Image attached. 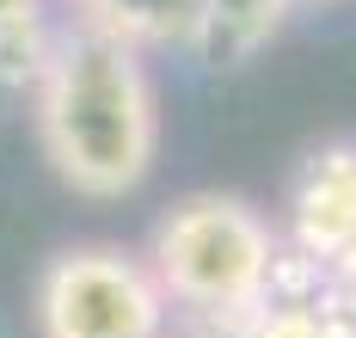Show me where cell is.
Returning <instances> with one entry per match:
<instances>
[{"label":"cell","mask_w":356,"mask_h":338,"mask_svg":"<svg viewBox=\"0 0 356 338\" xmlns=\"http://www.w3.org/2000/svg\"><path fill=\"white\" fill-rule=\"evenodd\" d=\"M283 19H289V0H209L203 56H215V62H246L258 43L277 38Z\"/></svg>","instance_id":"obj_7"},{"label":"cell","mask_w":356,"mask_h":338,"mask_svg":"<svg viewBox=\"0 0 356 338\" xmlns=\"http://www.w3.org/2000/svg\"><path fill=\"white\" fill-rule=\"evenodd\" d=\"M37 13H43V0H0V31L19 19H37Z\"/></svg>","instance_id":"obj_10"},{"label":"cell","mask_w":356,"mask_h":338,"mask_svg":"<svg viewBox=\"0 0 356 338\" xmlns=\"http://www.w3.org/2000/svg\"><path fill=\"white\" fill-rule=\"evenodd\" d=\"M356 240V142H325L289 185V259L332 264Z\"/></svg>","instance_id":"obj_4"},{"label":"cell","mask_w":356,"mask_h":338,"mask_svg":"<svg viewBox=\"0 0 356 338\" xmlns=\"http://www.w3.org/2000/svg\"><path fill=\"white\" fill-rule=\"evenodd\" d=\"M74 25L105 31L129 49H197L209 38V0H68Z\"/></svg>","instance_id":"obj_6"},{"label":"cell","mask_w":356,"mask_h":338,"mask_svg":"<svg viewBox=\"0 0 356 338\" xmlns=\"http://www.w3.org/2000/svg\"><path fill=\"white\" fill-rule=\"evenodd\" d=\"M289 6H338V0H289Z\"/></svg>","instance_id":"obj_11"},{"label":"cell","mask_w":356,"mask_h":338,"mask_svg":"<svg viewBox=\"0 0 356 338\" xmlns=\"http://www.w3.org/2000/svg\"><path fill=\"white\" fill-rule=\"evenodd\" d=\"M160 338H172V332H160Z\"/></svg>","instance_id":"obj_12"},{"label":"cell","mask_w":356,"mask_h":338,"mask_svg":"<svg viewBox=\"0 0 356 338\" xmlns=\"http://www.w3.org/2000/svg\"><path fill=\"white\" fill-rule=\"evenodd\" d=\"M338 307H350V296L332 283V271L283 252L270 289L234 326V338H356V332L338 326Z\"/></svg>","instance_id":"obj_5"},{"label":"cell","mask_w":356,"mask_h":338,"mask_svg":"<svg viewBox=\"0 0 356 338\" xmlns=\"http://www.w3.org/2000/svg\"><path fill=\"white\" fill-rule=\"evenodd\" d=\"M43 338H160L166 296L147 259L123 246H74L37 283Z\"/></svg>","instance_id":"obj_3"},{"label":"cell","mask_w":356,"mask_h":338,"mask_svg":"<svg viewBox=\"0 0 356 338\" xmlns=\"http://www.w3.org/2000/svg\"><path fill=\"white\" fill-rule=\"evenodd\" d=\"M325 271H332V283H338V289L350 296V307H356V240H350V246H344L332 264H325Z\"/></svg>","instance_id":"obj_9"},{"label":"cell","mask_w":356,"mask_h":338,"mask_svg":"<svg viewBox=\"0 0 356 338\" xmlns=\"http://www.w3.org/2000/svg\"><path fill=\"white\" fill-rule=\"evenodd\" d=\"M49 25H43V13L37 19H19V25H6L0 31V80H13V86H31L37 68H43V56H49Z\"/></svg>","instance_id":"obj_8"},{"label":"cell","mask_w":356,"mask_h":338,"mask_svg":"<svg viewBox=\"0 0 356 338\" xmlns=\"http://www.w3.org/2000/svg\"><path fill=\"white\" fill-rule=\"evenodd\" d=\"M31 105L43 160L68 191L111 203V197H129L154 172L160 92H154L142 49L86 25L56 31L31 80Z\"/></svg>","instance_id":"obj_1"},{"label":"cell","mask_w":356,"mask_h":338,"mask_svg":"<svg viewBox=\"0 0 356 338\" xmlns=\"http://www.w3.org/2000/svg\"><path fill=\"white\" fill-rule=\"evenodd\" d=\"M277 264H283L277 227L246 197H227V191H197V197L172 203L147 246V271H154L166 307L178 301L184 314L209 320L221 332H234L258 307Z\"/></svg>","instance_id":"obj_2"}]
</instances>
